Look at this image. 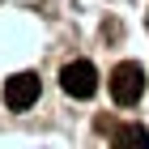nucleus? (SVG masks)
<instances>
[{
  "mask_svg": "<svg viewBox=\"0 0 149 149\" xmlns=\"http://www.w3.org/2000/svg\"><path fill=\"white\" fill-rule=\"evenodd\" d=\"M141 94H145V68L132 64V60L115 64V72H111V98L119 107H136Z\"/></svg>",
  "mask_w": 149,
  "mask_h": 149,
  "instance_id": "nucleus-1",
  "label": "nucleus"
},
{
  "mask_svg": "<svg viewBox=\"0 0 149 149\" xmlns=\"http://www.w3.org/2000/svg\"><path fill=\"white\" fill-rule=\"evenodd\" d=\"M60 85H64L68 98H94V90H98V68H94L90 60H72V64H64V72H60Z\"/></svg>",
  "mask_w": 149,
  "mask_h": 149,
  "instance_id": "nucleus-2",
  "label": "nucleus"
},
{
  "mask_svg": "<svg viewBox=\"0 0 149 149\" xmlns=\"http://www.w3.org/2000/svg\"><path fill=\"white\" fill-rule=\"evenodd\" d=\"M111 149H149V132H145L141 124H128V128H119V132H115Z\"/></svg>",
  "mask_w": 149,
  "mask_h": 149,
  "instance_id": "nucleus-4",
  "label": "nucleus"
},
{
  "mask_svg": "<svg viewBox=\"0 0 149 149\" xmlns=\"http://www.w3.org/2000/svg\"><path fill=\"white\" fill-rule=\"evenodd\" d=\"M38 77L34 72H17V77H9L4 81V107L9 111H30V107L38 102Z\"/></svg>",
  "mask_w": 149,
  "mask_h": 149,
  "instance_id": "nucleus-3",
  "label": "nucleus"
}]
</instances>
